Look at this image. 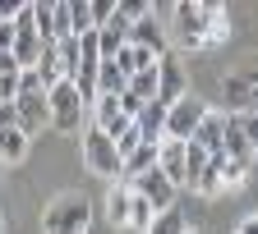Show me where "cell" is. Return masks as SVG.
<instances>
[{
  "instance_id": "cell-18",
  "label": "cell",
  "mask_w": 258,
  "mask_h": 234,
  "mask_svg": "<svg viewBox=\"0 0 258 234\" xmlns=\"http://www.w3.org/2000/svg\"><path fill=\"white\" fill-rule=\"evenodd\" d=\"M32 23H37V37H42V46L60 42V32H55V5H51V0L32 5Z\"/></svg>"
},
{
  "instance_id": "cell-32",
  "label": "cell",
  "mask_w": 258,
  "mask_h": 234,
  "mask_svg": "<svg viewBox=\"0 0 258 234\" xmlns=\"http://www.w3.org/2000/svg\"><path fill=\"white\" fill-rule=\"evenodd\" d=\"M189 234H199V229H189Z\"/></svg>"
},
{
  "instance_id": "cell-28",
  "label": "cell",
  "mask_w": 258,
  "mask_h": 234,
  "mask_svg": "<svg viewBox=\"0 0 258 234\" xmlns=\"http://www.w3.org/2000/svg\"><path fill=\"white\" fill-rule=\"evenodd\" d=\"M55 32H60V37H74V23H70V5H55Z\"/></svg>"
},
{
  "instance_id": "cell-2",
  "label": "cell",
  "mask_w": 258,
  "mask_h": 234,
  "mask_svg": "<svg viewBox=\"0 0 258 234\" xmlns=\"http://www.w3.org/2000/svg\"><path fill=\"white\" fill-rule=\"evenodd\" d=\"M83 165L92 175H102V179H124V156H120L115 138H106L97 124L83 133Z\"/></svg>"
},
{
  "instance_id": "cell-14",
  "label": "cell",
  "mask_w": 258,
  "mask_h": 234,
  "mask_svg": "<svg viewBox=\"0 0 258 234\" xmlns=\"http://www.w3.org/2000/svg\"><path fill=\"white\" fill-rule=\"evenodd\" d=\"M129 42L134 46H148V51H157V55H166L171 46H166V37H161V28H157V19L148 14V19H139L134 28H129Z\"/></svg>"
},
{
  "instance_id": "cell-16",
  "label": "cell",
  "mask_w": 258,
  "mask_h": 234,
  "mask_svg": "<svg viewBox=\"0 0 258 234\" xmlns=\"http://www.w3.org/2000/svg\"><path fill=\"white\" fill-rule=\"evenodd\" d=\"M124 87H129L124 69H120L115 60H102V74H97V96H124Z\"/></svg>"
},
{
  "instance_id": "cell-5",
  "label": "cell",
  "mask_w": 258,
  "mask_h": 234,
  "mask_svg": "<svg viewBox=\"0 0 258 234\" xmlns=\"http://www.w3.org/2000/svg\"><path fill=\"white\" fill-rule=\"evenodd\" d=\"M83 115H88V101L79 96V87L74 83H55L51 87V124L64 129V133H74L83 124Z\"/></svg>"
},
{
  "instance_id": "cell-17",
  "label": "cell",
  "mask_w": 258,
  "mask_h": 234,
  "mask_svg": "<svg viewBox=\"0 0 258 234\" xmlns=\"http://www.w3.org/2000/svg\"><path fill=\"white\" fill-rule=\"evenodd\" d=\"M55 51H60V74H64V83H74V74H79V60H83L79 37H60V42H55Z\"/></svg>"
},
{
  "instance_id": "cell-26",
  "label": "cell",
  "mask_w": 258,
  "mask_h": 234,
  "mask_svg": "<svg viewBox=\"0 0 258 234\" xmlns=\"http://www.w3.org/2000/svg\"><path fill=\"white\" fill-rule=\"evenodd\" d=\"M129 129H134V120H129V115L120 110V115H115V120H111V124H106L102 133H106V138H115V143H120V138H124V133H129Z\"/></svg>"
},
{
  "instance_id": "cell-21",
  "label": "cell",
  "mask_w": 258,
  "mask_h": 234,
  "mask_svg": "<svg viewBox=\"0 0 258 234\" xmlns=\"http://www.w3.org/2000/svg\"><path fill=\"white\" fill-rule=\"evenodd\" d=\"M129 193H134V188H129ZM157 216H161V211H157V207L148 202V197H139V193H134V211H129V225H134V229H143V234H148Z\"/></svg>"
},
{
  "instance_id": "cell-15",
  "label": "cell",
  "mask_w": 258,
  "mask_h": 234,
  "mask_svg": "<svg viewBox=\"0 0 258 234\" xmlns=\"http://www.w3.org/2000/svg\"><path fill=\"white\" fill-rule=\"evenodd\" d=\"M129 211H134V193H129V184H115L111 197H106V220L124 229L129 225Z\"/></svg>"
},
{
  "instance_id": "cell-19",
  "label": "cell",
  "mask_w": 258,
  "mask_h": 234,
  "mask_svg": "<svg viewBox=\"0 0 258 234\" xmlns=\"http://www.w3.org/2000/svg\"><path fill=\"white\" fill-rule=\"evenodd\" d=\"M221 161H226V156H212V161H208V170H203L199 179H194L189 188H194V193H203V197L221 193V188H226V184H221Z\"/></svg>"
},
{
  "instance_id": "cell-8",
  "label": "cell",
  "mask_w": 258,
  "mask_h": 234,
  "mask_svg": "<svg viewBox=\"0 0 258 234\" xmlns=\"http://www.w3.org/2000/svg\"><path fill=\"white\" fill-rule=\"evenodd\" d=\"M157 170L166 175L175 188H189V143L166 138V143H161V156H157Z\"/></svg>"
},
{
  "instance_id": "cell-7",
  "label": "cell",
  "mask_w": 258,
  "mask_h": 234,
  "mask_svg": "<svg viewBox=\"0 0 258 234\" xmlns=\"http://www.w3.org/2000/svg\"><path fill=\"white\" fill-rule=\"evenodd\" d=\"M203 115H208V101H199V96H184V101H180V106H171V115H166V138L189 143L194 133H199Z\"/></svg>"
},
{
  "instance_id": "cell-29",
  "label": "cell",
  "mask_w": 258,
  "mask_h": 234,
  "mask_svg": "<svg viewBox=\"0 0 258 234\" xmlns=\"http://www.w3.org/2000/svg\"><path fill=\"white\" fill-rule=\"evenodd\" d=\"M235 234H258V216H249V220H244V225H240Z\"/></svg>"
},
{
  "instance_id": "cell-13",
  "label": "cell",
  "mask_w": 258,
  "mask_h": 234,
  "mask_svg": "<svg viewBox=\"0 0 258 234\" xmlns=\"http://www.w3.org/2000/svg\"><path fill=\"white\" fill-rule=\"evenodd\" d=\"M157 156H161V143H139L134 152L124 156V184L139 179V175H152L157 170Z\"/></svg>"
},
{
  "instance_id": "cell-20",
  "label": "cell",
  "mask_w": 258,
  "mask_h": 234,
  "mask_svg": "<svg viewBox=\"0 0 258 234\" xmlns=\"http://www.w3.org/2000/svg\"><path fill=\"white\" fill-rule=\"evenodd\" d=\"M28 152V133L23 129H0V156L5 161H23Z\"/></svg>"
},
{
  "instance_id": "cell-9",
  "label": "cell",
  "mask_w": 258,
  "mask_h": 234,
  "mask_svg": "<svg viewBox=\"0 0 258 234\" xmlns=\"http://www.w3.org/2000/svg\"><path fill=\"white\" fill-rule=\"evenodd\" d=\"M129 188H134L139 197H148V202L157 207V211H175V184L161 175V170H152V175H139V179H129Z\"/></svg>"
},
{
  "instance_id": "cell-22",
  "label": "cell",
  "mask_w": 258,
  "mask_h": 234,
  "mask_svg": "<svg viewBox=\"0 0 258 234\" xmlns=\"http://www.w3.org/2000/svg\"><path fill=\"white\" fill-rule=\"evenodd\" d=\"M148 234H189V220H184V211L175 207V211H161L157 220H152V229Z\"/></svg>"
},
{
  "instance_id": "cell-10",
  "label": "cell",
  "mask_w": 258,
  "mask_h": 234,
  "mask_svg": "<svg viewBox=\"0 0 258 234\" xmlns=\"http://www.w3.org/2000/svg\"><path fill=\"white\" fill-rule=\"evenodd\" d=\"M226 124H231V115H221V110H208L199 133H194L189 143H199L208 156H226Z\"/></svg>"
},
{
  "instance_id": "cell-23",
  "label": "cell",
  "mask_w": 258,
  "mask_h": 234,
  "mask_svg": "<svg viewBox=\"0 0 258 234\" xmlns=\"http://www.w3.org/2000/svg\"><path fill=\"white\" fill-rule=\"evenodd\" d=\"M249 170H253V161H235V156H226V161H221V184H226V188H235V184H244Z\"/></svg>"
},
{
  "instance_id": "cell-1",
  "label": "cell",
  "mask_w": 258,
  "mask_h": 234,
  "mask_svg": "<svg viewBox=\"0 0 258 234\" xmlns=\"http://www.w3.org/2000/svg\"><path fill=\"white\" fill-rule=\"evenodd\" d=\"M221 5H175V37L184 42V46H208L212 42V32L208 28H217L221 23Z\"/></svg>"
},
{
  "instance_id": "cell-25",
  "label": "cell",
  "mask_w": 258,
  "mask_h": 234,
  "mask_svg": "<svg viewBox=\"0 0 258 234\" xmlns=\"http://www.w3.org/2000/svg\"><path fill=\"white\" fill-rule=\"evenodd\" d=\"M208 161H212V156H208L199 143H189V184H194V179H199V175L208 170Z\"/></svg>"
},
{
  "instance_id": "cell-3",
  "label": "cell",
  "mask_w": 258,
  "mask_h": 234,
  "mask_svg": "<svg viewBox=\"0 0 258 234\" xmlns=\"http://www.w3.org/2000/svg\"><path fill=\"white\" fill-rule=\"evenodd\" d=\"M92 220V202L83 193H60L46 207V234H83Z\"/></svg>"
},
{
  "instance_id": "cell-12",
  "label": "cell",
  "mask_w": 258,
  "mask_h": 234,
  "mask_svg": "<svg viewBox=\"0 0 258 234\" xmlns=\"http://www.w3.org/2000/svg\"><path fill=\"white\" fill-rule=\"evenodd\" d=\"M157 60H161L157 51H148V46H134V42H129V46L120 51V60H115V64L124 69V78H139V74H152V69H157Z\"/></svg>"
},
{
  "instance_id": "cell-31",
  "label": "cell",
  "mask_w": 258,
  "mask_h": 234,
  "mask_svg": "<svg viewBox=\"0 0 258 234\" xmlns=\"http://www.w3.org/2000/svg\"><path fill=\"white\" fill-rule=\"evenodd\" d=\"M0 229H5V220H0Z\"/></svg>"
},
{
  "instance_id": "cell-6",
  "label": "cell",
  "mask_w": 258,
  "mask_h": 234,
  "mask_svg": "<svg viewBox=\"0 0 258 234\" xmlns=\"http://www.w3.org/2000/svg\"><path fill=\"white\" fill-rule=\"evenodd\" d=\"M46 124H51V87H23L19 92V129L32 138Z\"/></svg>"
},
{
  "instance_id": "cell-27",
  "label": "cell",
  "mask_w": 258,
  "mask_h": 234,
  "mask_svg": "<svg viewBox=\"0 0 258 234\" xmlns=\"http://www.w3.org/2000/svg\"><path fill=\"white\" fill-rule=\"evenodd\" d=\"M240 129H244V138H249V147L258 152V110H244V115H240Z\"/></svg>"
},
{
  "instance_id": "cell-30",
  "label": "cell",
  "mask_w": 258,
  "mask_h": 234,
  "mask_svg": "<svg viewBox=\"0 0 258 234\" xmlns=\"http://www.w3.org/2000/svg\"><path fill=\"white\" fill-rule=\"evenodd\" d=\"M253 175H258V152H253Z\"/></svg>"
},
{
  "instance_id": "cell-11",
  "label": "cell",
  "mask_w": 258,
  "mask_h": 234,
  "mask_svg": "<svg viewBox=\"0 0 258 234\" xmlns=\"http://www.w3.org/2000/svg\"><path fill=\"white\" fill-rule=\"evenodd\" d=\"M166 106H161V101H148L143 110H139V133H143V143H166Z\"/></svg>"
},
{
  "instance_id": "cell-4",
  "label": "cell",
  "mask_w": 258,
  "mask_h": 234,
  "mask_svg": "<svg viewBox=\"0 0 258 234\" xmlns=\"http://www.w3.org/2000/svg\"><path fill=\"white\" fill-rule=\"evenodd\" d=\"M184 96H189L184 64H180V55H175V51H166V55L157 60V101L171 110V106H180V101H184Z\"/></svg>"
},
{
  "instance_id": "cell-24",
  "label": "cell",
  "mask_w": 258,
  "mask_h": 234,
  "mask_svg": "<svg viewBox=\"0 0 258 234\" xmlns=\"http://www.w3.org/2000/svg\"><path fill=\"white\" fill-rule=\"evenodd\" d=\"M115 115H120V96H97V106H92V124H97V129H106Z\"/></svg>"
}]
</instances>
